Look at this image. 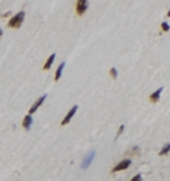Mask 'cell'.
I'll return each mask as SVG.
<instances>
[{
	"mask_svg": "<svg viewBox=\"0 0 170 181\" xmlns=\"http://www.w3.org/2000/svg\"><path fill=\"white\" fill-rule=\"evenodd\" d=\"M167 16H168V17H170V10H169L168 12H167Z\"/></svg>",
	"mask_w": 170,
	"mask_h": 181,
	"instance_id": "ac0fdd59",
	"label": "cell"
},
{
	"mask_svg": "<svg viewBox=\"0 0 170 181\" xmlns=\"http://www.w3.org/2000/svg\"><path fill=\"white\" fill-rule=\"evenodd\" d=\"M77 110H78V106H74L73 108H72L71 110L68 112V114H66V116L64 118V120H62V122H61V125L68 124V123L71 121L72 118H73V116H75V114L77 112Z\"/></svg>",
	"mask_w": 170,
	"mask_h": 181,
	"instance_id": "5b68a950",
	"label": "cell"
},
{
	"mask_svg": "<svg viewBox=\"0 0 170 181\" xmlns=\"http://www.w3.org/2000/svg\"><path fill=\"white\" fill-rule=\"evenodd\" d=\"M110 75L112 79H116L118 78V70H116L114 67L112 68V69L110 70Z\"/></svg>",
	"mask_w": 170,
	"mask_h": 181,
	"instance_id": "7c38bea8",
	"label": "cell"
},
{
	"mask_svg": "<svg viewBox=\"0 0 170 181\" xmlns=\"http://www.w3.org/2000/svg\"><path fill=\"white\" fill-rule=\"evenodd\" d=\"M161 29H162V31H164V32H168L170 30L169 24L167 22H162L161 23Z\"/></svg>",
	"mask_w": 170,
	"mask_h": 181,
	"instance_id": "4fadbf2b",
	"label": "cell"
},
{
	"mask_svg": "<svg viewBox=\"0 0 170 181\" xmlns=\"http://www.w3.org/2000/svg\"><path fill=\"white\" fill-rule=\"evenodd\" d=\"M130 181H142L141 174H137V175H135L134 177H133Z\"/></svg>",
	"mask_w": 170,
	"mask_h": 181,
	"instance_id": "9a60e30c",
	"label": "cell"
},
{
	"mask_svg": "<svg viewBox=\"0 0 170 181\" xmlns=\"http://www.w3.org/2000/svg\"><path fill=\"white\" fill-rule=\"evenodd\" d=\"M130 164H131L130 159H124V160L120 161V162L118 163L116 166H114V167L112 168V173H114V172L122 171V170H125V169H127L129 166H130Z\"/></svg>",
	"mask_w": 170,
	"mask_h": 181,
	"instance_id": "3957f363",
	"label": "cell"
},
{
	"mask_svg": "<svg viewBox=\"0 0 170 181\" xmlns=\"http://www.w3.org/2000/svg\"><path fill=\"white\" fill-rule=\"evenodd\" d=\"M95 151H92V152H90L88 155H87L86 157H85V159L83 160V163H82V168H84V169H86V168H88L89 166L91 165V163L93 162V158H95Z\"/></svg>",
	"mask_w": 170,
	"mask_h": 181,
	"instance_id": "8992f818",
	"label": "cell"
},
{
	"mask_svg": "<svg viewBox=\"0 0 170 181\" xmlns=\"http://www.w3.org/2000/svg\"><path fill=\"white\" fill-rule=\"evenodd\" d=\"M170 151V143H166L164 146L162 147V149L159 152V154L160 155H164V154H167Z\"/></svg>",
	"mask_w": 170,
	"mask_h": 181,
	"instance_id": "8fae6325",
	"label": "cell"
},
{
	"mask_svg": "<svg viewBox=\"0 0 170 181\" xmlns=\"http://www.w3.org/2000/svg\"><path fill=\"white\" fill-rule=\"evenodd\" d=\"M124 124H122L120 127H118V133H116V137H118V136H120L122 133H124Z\"/></svg>",
	"mask_w": 170,
	"mask_h": 181,
	"instance_id": "5bb4252c",
	"label": "cell"
},
{
	"mask_svg": "<svg viewBox=\"0 0 170 181\" xmlns=\"http://www.w3.org/2000/svg\"><path fill=\"white\" fill-rule=\"evenodd\" d=\"M162 90H163V88H159L158 90L155 91L154 93H152L151 95L149 96V100L152 104H155L159 101V99H160V95H161V93H162Z\"/></svg>",
	"mask_w": 170,
	"mask_h": 181,
	"instance_id": "52a82bcc",
	"label": "cell"
},
{
	"mask_svg": "<svg viewBox=\"0 0 170 181\" xmlns=\"http://www.w3.org/2000/svg\"><path fill=\"white\" fill-rule=\"evenodd\" d=\"M2 34H3V31H2V29H1V28H0V38H1Z\"/></svg>",
	"mask_w": 170,
	"mask_h": 181,
	"instance_id": "e0dca14e",
	"label": "cell"
},
{
	"mask_svg": "<svg viewBox=\"0 0 170 181\" xmlns=\"http://www.w3.org/2000/svg\"><path fill=\"white\" fill-rule=\"evenodd\" d=\"M46 98H47V95H44V96H42V97H40L39 99H38L37 101H36L35 103H34L33 105L31 106V108H30V110H29L28 114H35V112H37L38 108H39L40 106H42V104L44 103V101H45Z\"/></svg>",
	"mask_w": 170,
	"mask_h": 181,
	"instance_id": "277c9868",
	"label": "cell"
},
{
	"mask_svg": "<svg viewBox=\"0 0 170 181\" xmlns=\"http://www.w3.org/2000/svg\"><path fill=\"white\" fill-rule=\"evenodd\" d=\"M64 67H65V62H63V63H61L60 65H59L58 69H57L56 73H55V81H56V82L60 80L61 76H62V74H63Z\"/></svg>",
	"mask_w": 170,
	"mask_h": 181,
	"instance_id": "30bf717a",
	"label": "cell"
},
{
	"mask_svg": "<svg viewBox=\"0 0 170 181\" xmlns=\"http://www.w3.org/2000/svg\"><path fill=\"white\" fill-rule=\"evenodd\" d=\"M24 17H25V12L24 11H20L16 14L15 16H13L12 18H10V20L8 21V27L10 28H15L18 29L21 27L23 21H24Z\"/></svg>",
	"mask_w": 170,
	"mask_h": 181,
	"instance_id": "6da1fadb",
	"label": "cell"
},
{
	"mask_svg": "<svg viewBox=\"0 0 170 181\" xmlns=\"http://www.w3.org/2000/svg\"><path fill=\"white\" fill-rule=\"evenodd\" d=\"M55 58H56V54H52L48 59H47L45 65H44V67H43V69L45 70V71H47V70H50V68H51V66H52V64L54 63Z\"/></svg>",
	"mask_w": 170,
	"mask_h": 181,
	"instance_id": "9c48e42d",
	"label": "cell"
},
{
	"mask_svg": "<svg viewBox=\"0 0 170 181\" xmlns=\"http://www.w3.org/2000/svg\"><path fill=\"white\" fill-rule=\"evenodd\" d=\"M89 7V0H78L76 5V12L79 16H83Z\"/></svg>",
	"mask_w": 170,
	"mask_h": 181,
	"instance_id": "7a4b0ae2",
	"label": "cell"
},
{
	"mask_svg": "<svg viewBox=\"0 0 170 181\" xmlns=\"http://www.w3.org/2000/svg\"><path fill=\"white\" fill-rule=\"evenodd\" d=\"M32 122H33V118H32L31 114H27V116H25L24 120L22 121V126L25 129H29L32 125Z\"/></svg>",
	"mask_w": 170,
	"mask_h": 181,
	"instance_id": "ba28073f",
	"label": "cell"
},
{
	"mask_svg": "<svg viewBox=\"0 0 170 181\" xmlns=\"http://www.w3.org/2000/svg\"><path fill=\"white\" fill-rule=\"evenodd\" d=\"M10 15H11V12L8 11V12H5V13L2 14L1 17H2V18H6V17H8V16H10Z\"/></svg>",
	"mask_w": 170,
	"mask_h": 181,
	"instance_id": "2e32d148",
	"label": "cell"
}]
</instances>
